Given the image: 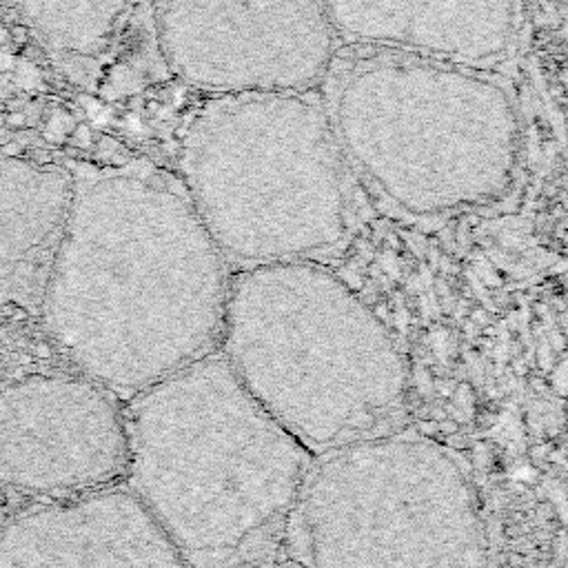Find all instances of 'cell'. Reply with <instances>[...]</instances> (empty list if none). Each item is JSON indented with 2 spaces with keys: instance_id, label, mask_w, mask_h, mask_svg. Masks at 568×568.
Wrapping results in <instances>:
<instances>
[{
  "instance_id": "obj_16",
  "label": "cell",
  "mask_w": 568,
  "mask_h": 568,
  "mask_svg": "<svg viewBox=\"0 0 568 568\" xmlns=\"http://www.w3.org/2000/svg\"><path fill=\"white\" fill-rule=\"evenodd\" d=\"M9 40V29L4 24H0V44H4Z\"/></svg>"
},
{
  "instance_id": "obj_15",
  "label": "cell",
  "mask_w": 568,
  "mask_h": 568,
  "mask_svg": "<svg viewBox=\"0 0 568 568\" xmlns=\"http://www.w3.org/2000/svg\"><path fill=\"white\" fill-rule=\"evenodd\" d=\"M24 149L27 146H22L20 142H13V140L0 142V153H4V155H24Z\"/></svg>"
},
{
  "instance_id": "obj_9",
  "label": "cell",
  "mask_w": 568,
  "mask_h": 568,
  "mask_svg": "<svg viewBox=\"0 0 568 568\" xmlns=\"http://www.w3.org/2000/svg\"><path fill=\"white\" fill-rule=\"evenodd\" d=\"M0 568H186L126 486L20 515L0 532Z\"/></svg>"
},
{
  "instance_id": "obj_10",
  "label": "cell",
  "mask_w": 568,
  "mask_h": 568,
  "mask_svg": "<svg viewBox=\"0 0 568 568\" xmlns=\"http://www.w3.org/2000/svg\"><path fill=\"white\" fill-rule=\"evenodd\" d=\"M339 44L419 53L484 71L513 64L524 0H324Z\"/></svg>"
},
{
  "instance_id": "obj_4",
  "label": "cell",
  "mask_w": 568,
  "mask_h": 568,
  "mask_svg": "<svg viewBox=\"0 0 568 568\" xmlns=\"http://www.w3.org/2000/svg\"><path fill=\"white\" fill-rule=\"evenodd\" d=\"M217 353L313 457L395 430L408 368L379 315L315 260L240 268Z\"/></svg>"
},
{
  "instance_id": "obj_12",
  "label": "cell",
  "mask_w": 568,
  "mask_h": 568,
  "mask_svg": "<svg viewBox=\"0 0 568 568\" xmlns=\"http://www.w3.org/2000/svg\"><path fill=\"white\" fill-rule=\"evenodd\" d=\"M9 42L16 47V51L20 53L29 42H31V31H29V27L27 24H22V22H13L11 27H9Z\"/></svg>"
},
{
  "instance_id": "obj_1",
  "label": "cell",
  "mask_w": 568,
  "mask_h": 568,
  "mask_svg": "<svg viewBox=\"0 0 568 568\" xmlns=\"http://www.w3.org/2000/svg\"><path fill=\"white\" fill-rule=\"evenodd\" d=\"M229 280L178 175L126 160L69 206L38 313L80 375L129 399L217 351Z\"/></svg>"
},
{
  "instance_id": "obj_13",
  "label": "cell",
  "mask_w": 568,
  "mask_h": 568,
  "mask_svg": "<svg viewBox=\"0 0 568 568\" xmlns=\"http://www.w3.org/2000/svg\"><path fill=\"white\" fill-rule=\"evenodd\" d=\"M2 124L9 129V131H20L27 126V113L20 111V109H9L4 115H2Z\"/></svg>"
},
{
  "instance_id": "obj_2",
  "label": "cell",
  "mask_w": 568,
  "mask_h": 568,
  "mask_svg": "<svg viewBox=\"0 0 568 568\" xmlns=\"http://www.w3.org/2000/svg\"><path fill=\"white\" fill-rule=\"evenodd\" d=\"M126 488L186 568H277L313 455L215 351L124 406Z\"/></svg>"
},
{
  "instance_id": "obj_11",
  "label": "cell",
  "mask_w": 568,
  "mask_h": 568,
  "mask_svg": "<svg viewBox=\"0 0 568 568\" xmlns=\"http://www.w3.org/2000/svg\"><path fill=\"white\" fill-rule=\"evenodd\" d=\"M67 211L60 191L0 211V304L40 311Z\"/></svg>"
},
{
  "instance_id": "obj_8",
  "label": "cell",
  "mask_w": 568,
  "mask_h": 568,
  "mask_svg": "<svg viewBox=\"0 0 568 568\" xmlns=\"http://www.w3.org/2000/svg\"><path fill=\"white\" fill-rule=\"evenodd\" d=\"M80 375H31L0 388V484L87 495L126 473L124 408Z\"/></svg>"
},
{
  "instance_id": "obj_3",
  "label": "cell",
  "mask_w": 568,
  "mask_h": 568,
  "mask_svg": "<svg viewBox=\"0 0 568 568\" xmlns=\"http://www.w3.org/2000/svg\"><path fill=\"white\" fill-rule=\"evenodd\" d=\"M317 93L357 182L404 215L466 213L515 189L526 120L506 73L339 44Z\"/></svg>"
},
{
  "instance_id": "obj_6",
  "label": "cell",
  "mask_w": 568,
  "mask_h": 568,
  "mask_svg": "<svg viewBox=\"0 0 568 568\" xmlns=\"http://www.w3.org/2000/svg\"><path fill=\"white\" fill-rule=\"evenodd\" d=\"M286 555L297 568H486V530L459 457L388 430L313 457Z\"/></svg>"
},
{
  "instance_id": "obj_7",
  "label": "cell",
  "mask_w": 568,
  "mask_h": 568,
  "mask_svg": "<svg viewBox=\"0 0 568 568\" xmlns=\"http://www.w3.org/2000/svg\"><path fill=\"white\" fill-rule=\"evenodd\" d=\"M166 75L200 95L313 91L339 47L324 0H151Z\"/></svg>"
},
{
  "instance_id": "obj_14",
  "label": "cell",
  "mask_w": 568,
  "mask_h": 568,
  "mask_svg": "<svg viewBox=\"0 0 568 568\" xmlns=\"http://www.w3.org/2000/svg\"><path fill=\"white\" fill-rule=\"evenodd\" d=\"M22 158L31 160V162L38 164V166H44V164H51V162H53L51 153L44 151V149H24V155H22Z\"/></svg>"
},
{
  "instance_id": "obj_5",
  "label": "cell",
  "mask_w": 568,
  "mask_h": 568,
  "mask_svg": "<svg viewBox=\"0 0 568 568\" xmlns=\"http://www.w3.org/2000/svg\"><path fill=\"white\" fill-rule=\"evenodd\" d=\"M173 166L229 266L315 260L353 231L359 182L317 89L204 95Z\"/></svg>"
}]
</instances>
